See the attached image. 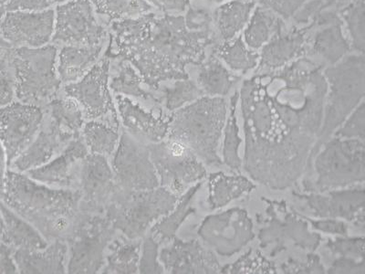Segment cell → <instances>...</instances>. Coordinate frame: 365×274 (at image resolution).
Here are the masks:
<instances>
[{
    "mask_svg": "<svg viewBox=\"0 0 365 274\" xmlns=\"http://www.w3.org/2000/svg\"><path fill=\"white\" fill-rule=\"evenodd\" d=\"M327 91L322 66L307 59L244 81V169L254 181L283 191L299 181L311 166Z\"/></svg>",
    "mask_w": 365,
    "mask_h": 274,
    "instance_id": "cell-1",
    "label": "cell"
},
{
    "mask_svg": "<svg viewBox=\"0 0 365 274\" xmlns=\"http://www.w3.org/2000/svg\"><path fill=\"white\" fill-rule=\"evenodd\" d=\"M108 57L125 59L141 74L150 89L158 91L165 81L188 79L187 66L204 61L213 44L212 31H192L185 17L154 13L112 22Z\"/></svg>",
    "mask_w": 365,
    "mask_h": 274,
    "instance_id": "cell-2",
    "label": "cell"
},
{
    "mask_svg": "<svg viewBox=\"0 0 365 274\" xmlns=\"http://www.w3.org/2000/svg\"><path fill=\"white\" fill-rule=\"evenodd\" d=\"M1 201L34 225L48 243H68L87 215L80 210L77 191L48 187L14 171H6Z\"/></svg>",
    "mask_w": 365,
    "mask_h": 274,
    "instance_id": "cell-3",
    "label": "cell"
},
{
    "mask_svg": "<svg viewBox=\"0 0 365 274\" xmlns=\"http://www.w3.org/2000/svg\"><path fill=\"white\" fill-rule=\"evenodd\" d=\"M227 101L202 96L169 114L168 138L178 140L207 165H220L221 135L227 121Z\"/></svg>",
    "mask_w": 365,
    "mask_h": 274,
    "instance_id": "cell-4",
    "label": "cell"
},
{
    "mask_svg": "<svg viewBox=\"0 0 365 274\" xmlns=\"http://www.w3.org/2000/svg\"><path fill=\"white\" fill-rule=\"evenodd\" d=\"M324 77L328 84L324 121L314 153L319 151L322 143L339 128L354 110L363 102L364 96V56L351 55L326 68Z\"/></svg>",
    "mask_w": 365,
    "mask_h": 274,
    "instance_id": "cell-5",
    "label": "cell"
},
{
    "mask_svg": "<svg viewBox=\"0 0 365 274\" xmlns=\"http://www.w3.org/2000/svg\"><path fill=\"white\" fill-rule=\"evenodd\" d=\"M58 48H16L12 63L16 98L21 103L43 107L63 89L57 71Z\"/></svg>",
    "mask_w": 365,
    "mask_h": 274,
    "instance_id": "cell-6",
    "label": "cell"
},
{
    "mask_svg": "<svg viewBox=\"0 0 365 274\" xmlns=\"http://www.w3.org/2000/svg\"><path fill=\"white\" fill-rule=\"evenodd\" d=\"M178 198V195L161 186L133 193L118 191L106 216L118 233L130 239H143L175 208Z\"/></svg>",
    "mask_w": 365,
    "mask_h": 274,
    "instance_id": "cell-7",
    "label": "cell"
},
{
    "mask_svg": "<svg viewBox=\"0 0 365 274\" xmlns=\"http://www.w3.org/2000/svg\"><path fill=\"white\" fill-rule=\"evenodd\" d=\"M364 153L363 140L340 137L330 140L316 156L317 178L314 184H305L306 191L324 193L357 183L364 184Z\"/></svg>",
    "mask_w": 365,
    "mask_h": 274,
    "instance_id": "cell-8",
    "label": "cell"
},
{
    "mask_svg": "<svg viewBox=\"0 0 365 274\" xmlns=\"http://www.w3.org/2000/svg\"><path fill=\"white\" fill-rule=\"evenodd\" d=\"M110 58L101 59L80 80L63 84L61 91L76 101L86 121H96L120 129L118 112L110 89Z\"/></svg>",
    "mask_w": 365,
    "mask_h": 274,
    "instance_id": "cell-9",
    "label": "cell"
},
{
    "mask_svg": "<svg viewBox=\"0 0 365 274\" xmlns=\"http://www.w3.org/2000/svg\"><path fill=\"white\" fill-rule=\"evenodd\" d=\"M148 148L160 186L178 197L207 175L203 162L178 140L166 137L161 142L149 145Z\"/></svg>",
    "mask_w": 365,
    "mask_h": 274,
    "instance_id": "cell-10",
    "label": "cell"
},
{
    "mask_svg": "<svg viewBox=\"0 0 365 274\" xmlns=\"http://www.w3.org/2000/svg\"><path fill=\"white\" fill-rule=\"evenodd\" d=\"M117 233L118 231L106 214H87L67 243V273H101L107 247Z\"/></svg>",
    "mask_w": 365,
    "mask_h": 274,
    "instance_id": "cell-11",
    "label": "cell"
},
{
    "mask_svg": "<svg viewBox=\"0 0 365 274\" xmlns=\"http://www.w3.org/2000/svg\"><path fill=\"white\" fill-rule=\"evenodd\" d=\"M109 160L120 192L133 193L159 187L148 145L137 141L122 130L118 146Z\"/></svg>",
    "mask_w": 365,
    "mask_h": 274,
    "instance_id": "cell-12",
    "label": "cell"
},
{
    "mask_svg": "<svg viewBox=\"0 0 365 274\" xmlns=\"http://www.w3.org/2000/svg\"><path fill=\"white\" fill-rule=\"evenodd\" d=\"M106 28L98 21L90 0H71L55 9L52 44L61 46H96L106 40Z\"/></svg>",
    "mask_w": 365,
    "mask_h": 274,
    "instance_id": "cell-13",
    "label": "cell"
},
{
    "mask_svg": "<svg viewBox=\"0 0 365 274\" xmlns=\"http://www.w3.org/2000/svg\"><path fill=\"white\" fill-rule=\"evenodd\" d=\"M76 191L83 213L104 215L115 198L117 188L109 158L88 154L81 161Z\"/></svg>",
    "mask_w": 365,
    "mask_h": 274,
    "instance_id": "cell-14",
    "label": "cell"
},
{
    "mask_svg": "<svg viewBox=\"0 0 365 274\" xmlns=\"http://www.w3.org/2000/svg\"><path fill=\"white\" fill-rule=\"evenodd\" d=\"M198 234L221 256L239 253L255 238L253 223L245 210L232 208L207 217Z\"/></svg>",
    "mask_w": 365,
    "mask_h": 274,
    "instance_id": "cell-15",
    "label": "cell"
},
{
    "mask_svg": "<svg viewBox=\"0 0 365 274\" xmlns=\"http://www.w3.org/2000/svg\"><path fill=\"white\" fill-rule=\"evenodd\" d=\"M267 215L266 226L259 233L262 248L272 247L274 251L279 253L285 249L287 244L293 243L302 249L315 250L321 243V236L309 230L304 218L289 211L282 202H272Z\"/></svg>",
    "mask_w": 365,
    "mask_h": 274,
    "instance_id": "cell-16",
    "label": "cell"
},
{
    "mask_svg": "<svg viewBox=\"0 0 365 274\" xmlns=\"http://www.w3.org/2000/svg\"><path fill=\"white\" fill-rule=\"evenodd\" d=\"M43 118V108L34 104L17 101L0 107V143L5 149L8 166L34 141Z\"/></svg>",
    "mask_w": 365,
    "mask_h": 274,
    "instance_id": "cell-17",
    "label": "cell"
},
{
    "mask_svg": "<svg viewBox=\"0 0 365 274\" xmlns=\"http://www.w3.org/2000/svg\"><path fill=\"white\" fill-rule=\"evenodd\" d=\"M55 9L43 11H6L0 32L15 48H40L53 37Z\"/></svg>",
    "mask_w": 365,
    "mask_h": 274,
    "instance_id": "cell-18",
    "label": "cell"
},
{
    "mask_svg": "<svg viewBox=\"0 0 365 274\" xmlns=\"http://www.w3.org/2000/svg\"><path fill=\"white\" fill-rule=\"evenodd\" d=\"M294 195L306 205L312 216L344 218L363 230L364 228L365 198L363 184L345 191L334 189L324 195Z\"/></svg>",
    "mask_w": 365,
    "mask_h": 274,
    "instance_id": "cell-19",
    "label": "cell"
},
{
    "mask_svg": "<svg viewBox=\"0 0 365 274\" xmlns=\"http://www.w3.org/2000/svg\"><path fill=\"white\" fill-rule=\"evenodd\" d=\"M80 136L67 131L44 113L42 125L34 141L11 163V171L26 173L40 168L60 155Z\"/></svg>",
    "mask_w": 365,
    "mask_h": 274,
    "instance_id": "cell-20",
    "label": "cell"
},
{
    "mask_svg": "<svg viewBox=\"0 0 365 274\" xmlns=\"http://www.w3.org/2000/svg\"><path fill=\"white\" fill-rule=\"evenodd\" d=\"M114 101L122 131L148 146L168 137L169 116H159L128 97L114 96Z\"/></svg>",
    "mask_w": 365,
    "mask_h": 274,
    "instance_id": "cell-21",
    "label": "cell"
},
{
    "mask_svg": "<svg viewBox=\"0 0 365 274\" xmlns=\"http://www.w3.org/2000/svg\"><path fill=\"white\" fill-rule=\"evenodd\" d=\"M159 250V262L165 272L173 274L218 273L221 267L214 254L197 240H182L177 237L166 241Z\"/></svg>",
    "mask_w": 365,
    "mask_h": 274,
    "instance_id": "cell-22",
    "label": "cell"
},
{
    "mask_svg": "<svg viewBox=\"0 0 365 274\" xmlns=\"http://www.w3.org/2000/svg\"><path fill=\"white\" fill-rule=\"evenodd\" d=\"M88 154L86 143L80 136L56 158L40 168L26 172V174L48 187L76 191L81 161Z\"/></svg>",
    "mask_w": 365,
    "mask_h": 274,
    "instance_id": "cell-23",
    "label": "cell"
},
{
    "mask_svg": "<svg viewBox=\"0 0 365 274\" xmlns=\"http://www.w3.org/2000/svg\"><path fill=\"white\" fill-rule=\"evenodd\" d=\"M109 86L113 96L128 97L159 116H169L163 108L161 97L156 96L158 91L150 89L138 71L125 59H117L114 65L110 59Z\"/></svg>",
    "mask_w": 365,
    "mask_h": 274,
    "instance_id": "cell-24",
    "label": "cell"
},
{
    "mask_svg": "<svg viewBox=\"0 0 365 274\" xmlns=\"http://www.w3.org/2000/svg\"><path fill=\"white\" fill-rule=\"evenodd\" d=\"M314 28L312 24L303 29L284 31V25L280 26L272 39L264 45L259 58L260 70H276L292 63L305 54L308 50V32Z\"/></svg>",
    "mask_w": 365,
    "mask_h": 274,
    "instance_id": "cell-25",
    "label": "cell"
},
{
    "mask_svg": "<svg viewBox=\"0 0 365 274\" xmlns=\"http://www.w3.org/2000/svg\"><path fill=\"white\" fill-rule=\"evenodd\" d=\"M13 257L19 273H67L66 241H51L43 249L15 250Z\"/></svg>",
    "mask_w": 365,
    "mask_h": 274,
    "instance_id": "cell-26",
    "label": "cell"
},
{
    "mask_svg": "<svg viewBox=\"0 0 365 274\" xmlns=\"http://www.w3.org/2000/svg\"><path fill=\"white\" fill-rule=\"evenodd\" d=\"M103 44L61 46L58 51L57 71L61 83H74L83 77L100 61Z\"/></svg>",
    "mask_w": 365,
    "mask_h": 274,
    "instance_id": "cell-27",
    "label": "cell"
},
{
    "mask_svg": "<svg viewBox=\"0 0 365 274\" xmlns=\"http://www.w3.org/2000/svg\"><path fill=\"white\" fill-rule=\"evenodd\" d=\"M3 224L2 243L14 250L43 249L48 243L34 225L0 202Z\"/></svg>",
    "mask_w": 365,
    "mask_h": 274,
    "instance_id": "cell-28",
    "label": "cell"
},
{
    "mask_svg": "<svg viewBox=\"0 0 365 274\" xmlns=\"http://www.w3.org/2000/svg\"><path fill=\"white\" fill-rule=\"evenodd\" d=\"M141 246L142 239H130L122 233H117L107 247L101 273H139Z\"/></svg>",
    "mask_w": 365,
    "mask_h": 274,
    "instance_id": "cell-29",
    "label": "cell"
},
{
    "mask_svg": "<svg viewBox=\"0 0 365 274\" xmlns=\"http://www.w3.org/2000/svg\"><path fill=\"white\" fill-rule=\"evenodd\" d=\"M200 183L192 186L179 197L175 208L166 216L162 218L149 230L150 234L160 243H165L175 237L179 228L187 218L194 213L195 196L200 188Z\"/></svg>",
    "mask_w": 365,
    "mask_h": 274,
    "instance_id": "cell-30",
    "label": "cell"
},
{
    "mask_svg": "<svg viewBox=\"0 0 365 274\" xmlns=\"http://www.w3.org/2000/svg\"><path fill=\"white\" fill-rule=\"evenodd\" d=\"M322 27L324 28L316 34L309 54H319L328 63L335 64L345 57L351 49L342 31V22L339 19Z\"/></svg>",
    "mask_w": 365,
    "mask_h": 274,
    "instance_id": "cell-31",
    "label": "cell"
},
{
    "mask_svg": "<svg viewBox=\"0 0 365 274\" xmlns=\"http://www.w3.org/2000/svg\"><path fill=\"white\" fill-rule=\"evenodd\" d=\"M210 202L212 210L222 208L237 200L241 196L249 193L255 185L242 176H227L224 173H216L210 176Z\"/></svg>",
    "mask_w": 365,
    "mask_h": 274,
    "instance_id": "cell-32",
    "label": "cell"
},
{
    "mask_svg": "<svg viewBox=\"0 0 365 274\" xmlns=\"http://www.w3.org/2000/svg\"><path fill=\"white\" fill-rule=\"evenodd\" d=\"M254 3L245 0H234L221 5L215 12L216 23L220 37L230 41L236 37L249 21Z\"/></svg>",
    "mask_w": 365,
    "mask_h": 274,
    "instance_id": "cell-33",
    "label": "cell"
},
{
    "mask_svg": "<svg viewBox=\"0 0 365 274\" xmlns=\"http://www.w3.org/2000/svg\"><path fill=\"white\" fill-rule=\"evenodd\" d=\"M200 65L197 83L200 89L210 96H227L240 80V77L228 71L217 57H211Z\"/></svg>",
    "mask_w": 365,
    "mask_h": 274,
    "instance_id": "cell-34",
    "label": "cell"
},
{
    "mask_svg": "<svg viewBox=\"0 0 365 274\" xmlns=\"http://www.w3.org/2000/svg\"><path fill=\"white\" fill-rule=\"evenodd\" d=\"M44 113L54 122L75 136H81L86 123L83 111L73 98L65 96L63 91L43 107Z\"/></svg>",
    "mask_w": 365,
    "mask_h": 274,
    "instance_id": "cell-35",
    "label": "cell"
},
{
    "mask_svg": "<svg viewBox=\"0 0 365 274\" xmlns=\"http://www.w3.org/2000/svg\"><path fill=\"white\" fill-rule=\"evenodd\" d=\"M81 136L89 154L110 158L118 146L120 129L96 121H86L81 130Z\"/></svg>",
    "mask_w": 365,
    "mask_h": 274,
    "instance_id": "cell-36",
    "label": "cell"
},
{
    "mask_svg": "<svg viewBox=\"0 0 365 274\" xmlns=\"http://www.w3.org/2000/svg\"><path fill=\"white\" fill-rule=\"evenodd\" d=\"M282 24V21L276 17L274 12L264 6H259L251 17L244 34L247 45L253 50L262 48Z\"/></svg>",
    "mask_w": 365,
    "mask_h": 274,
    "instance_id": "cell-37",
    "label": "cell"
},
{
    "mask_svg": "<svg viewBox=\"0 0 365 274\" xmlns=\"http://www.w3.org/2000/svg\"><path fill=\"white\" fill-rule=\"evenodd\" d=\"M90 2L96 14L112 22L140 17L154 9L146 0H90Z\"/></svg>",
    "mask_w": 365,
    "mask_h": 274,
    "instance_id": "cell-38",
    "label": "cell"
},
{
    "mask_svg": "<svg viewBox=\"0 0 365 274\" xmlns=\"http://www.w3.org/2000/svg\"><path fill=\"white\" fill-rule=\"evenodd\" d=\"M214 54L222 59L234 71L243 73L255 68L259 60V55L250 50L241 37L231 39L224 44L217 46Z\"/></svg>",
    "mask_w": 365,
    "mask_h": 274,
    "instance_id": "cell-39",
    "label": "cell"
},
{
    "mask_svg": "<svg viewBox=\"0 0 365 274\" xmlns=\"http://www.w3.org/2000/svg\"><path fill=\"white\" fill-rule=\"evenodd\" d=\"M204 91L188 79L173 81L162 90L161 100L166 111L173 113L203 96Z\"/></svg>",
    "mask_w": 365,
    "mask_h": 274,
    "instance_id": "cell-40",
    "label": "cell"
},
{
    "mask_svg": "<svg viewBox=\"0 0 365 274\" xmlns=\"http://www.w3.org/2000/svg\"><path fill=\"white\" fill-rule=\"evenodd\" d=\"M239 102V93L235 94L231 101L230 117L227 121L226 133H225V142L223 156L225 163L234 171H239L241 166L240 156V146L241 138L240 137L239 126L236 117L237 104Z\"/></svg>",
    "mask_w": 365,
    "mask_h": 274,
    "instance_id": "cell-41",
    "label": "cell"
},
{
    "mask_svg": "<svg viewBox=\"0 0 365 274\" xmlns=\"http://www.w3.org/2000/svg\"><path fill=\"white\" fill-rule=\"evenodd\" d=\"M346 22L351 44L355 50L364 54L365 47V6L364 0H354L341 9Z\"/></svg>",
    "mask_w": 365,
    "mask_h": 274,
    "instance_id": "cell-42",
    "label": "cell"
},
{
    "mask_svg": "<svg viewBox=\"0 0 365 274\" xmlns=\"http://www.w3.org/2000/svg\"><path fill=\"white\" fill-rule=\"evenodd\" d=\"M223 273H276L274 263L259 253L250 250L236 263L221 269Z\"/></svg>",
    "mask_w": 365,
    "mask_h": 274,
    "instance_id": "cell-43",
    "label": "cell"
},
{
    "mask_svg": "<svg viewBox=\"0 0 365 274\" xmlns=\"http://www.w3.org/2000/svg\"><path fill=\"white\" fill-rule=\"evenodd\" d=\"M161 243L151 234L148 233L142 239L140 253L139 273H164L165 270L159 262V250Z\"/></svg>",
    "mask_w": 365,
    "mask_h": 274,
    "instance_id": "cell-44",
    "label": "cell"
},
{
    "mask_svg": "<svg viewBox=\"0 0 365 274\" xmlns=\"http://www.w3.org/2000/svg\"><path fill=\"white\" fill-rule=\"evenodd\" d=\"M365 135V109L364 102H361L359 106L354 110L345 120L344 123L339 127L337 132L335 133V137L340 138H355L364 140Z\"/></svg>",
    "mask_w": 365,
    "mask_h": 274,
    "instance_id": "cell-45",
    "label": "cell"
},
{
    "mask_svg": "<svg viewBox=\"0 0 365 274\" xmlns=\"http://www.w3.org/2000/svg\"><path fill=\"white\" fill-rule=\"evenodd\" d=\"M327 246L332 253L339 254L341 257L354 258L357 260L364 259V238L330 240L328 241Z\"/></svg>",
    "mask_w": 365,
    "mask_h": 274,
    "instance_id": "cell-46",
    "label": "cell"
},
{
    "mask_svg": "<svg viewBox=\"0 0 365 274\" xmlns=\"http://www.w3.org/2000/svg\"><path fill=\"white\" fill-rule=\"evenodd\" d=\"M282 269L284 273H324L321 259L315 254H309L304 260H289L282 264Z\"/></svg>",
    "mask_w": 365,
    "mask_h": 274,
    "instance_id": "cell-47",
    "label": "cell"
},
{
    "mask_svg": "<svg viewBox=\"0 0 365 274\" xmlns=\"http://www.w3.org/2000/svg\"><path fill=\"white\" fill-rule=\"evenodd\" d=\"M309 0H260L264 8L285 19L292 17Z\"/></svg>",
    "mask_w": 365,
    "mask_h": 274,
    "instance_id": "cell-48",
    "label": "cell"
},
{
    "mask_svg": "<svg viewBox=\"0 0 365 274\" xmlns=\"http://www.w3.org/2000/svg\"><path fill=\"white\" fill-rule=\"evenodd\" d=\"M51 0H9L5 5L6 11L38 12L52 8Z\"/></svg>",
    "mask_w": 365,
    "mask_h": 274,
    "instance_id": "cell-49",
    "label": "cell"
},
{
    "mask_svg": "<svg viewBox=\"0 0 365 274\" xmlns=\"http://www.w3.org/2000/svg\"><path fill=\"white\" fill-rule=\"evenodd\" d=\"M329 273H364L365 263L364 260L354 259L350 257H340L335 260L331 268L328 270Z\"/></svg>",
    "mask_w": 365,
    "mask_h": 274,
    "instance_id": "cell-50",
    "label": "cell"
},
{
    "mask_svg": "<svg viewBox=\"0 0 365 274\" xmlns=\"http://www.w3.org/2000/svg\"><path fill=\"white\" fill-rule=\"evenodd\" d=\"M15 80L11 71H0V107L14 102Z\"/></svg>",
    "mask_w": 365,
    "mask_h": 274,
    "instance_id": "cell-51",
    "label": "cell"
},
{
    "mask_svg": "<svg viewBox=\"0 0 365 274\" xmlns=\"http://www.w3.org/2000/svg\"><path fill=\"white\" fill-rule=\"evenodd\" d=\"M153 8L158 9L168 15L184 12L189 6V0H146Z\"/></svg>",
    "mask_w": 365,
    "mask_h": 274,
    "instance_id": "cell-52",
    "label": "cell"
},
{
    "mask_svg": "<svg viewBox=\"0 0 365 274\" xmlns=\"http://www.w3.org/2000/svg\"><path fill=\"white\" fill-rule=\"evenodd\" d=\"M312 223L316 230L322 233L347 235L348 226L342 221L334 220V218H326V220H312L311 218H305Z\"/></svg>",
    "mask_w": 365,
    "mask_h": 274,
    "instance_id": "cell-53",
    "label": "cell"
},
{
    "mask_svg": "<svg viewBox=\"0 0 365 274\" xmlns=\"http://www.w3.org/2000/svg\"><path fill=\"white\" fill-rule=\"evenodd\" d=\"M14 249L4 243H0V273H17L18 268L16 265Z\"/></svg>",
    "mask_w": 365,
    "mask_h": 274,
    "instance_id": "cell-54",
    "label": "cell"
},
{
    "mask_svg": "<svg viewBox=\"0 0 365 274\" xmlns=\"http://www.w3.org/2000/svg\"><path fill=\"white\" fill-rule=\"evenodd\" d=\"M16 48L0 32V71H11Z\"/></svg>",
    "mask_w": 365,
    "mask_h": 274,
    "instance_id": "cell-55",
    "label": "cell"
},
{
    "mask_svg": "<svg viewBox=\"0 0 365 274\" xmlns=\"http://www.w3.org/2000/svg\"><path fill=\"white\" fill-rule=\"evenodd\" d=\"M6 166H8V159H6V151L2 143H0V200H1L3 187H4Z\"/></svg>",
    "mask_w": 365,
    "mask_h": 274,
    "instance_id": "cell-56",
    "label": "cell"
},
{
    "mask_svg": "<svg viewBox=\"0 0 365 274\" xmlns=\"http://www.w3.org/2000/svg\"><path fill=\"white\" fill-rule=\"evenodd\" d=\"M354 1V0H328L327 3H324V8L327 9L329 6H334V8L344 9L345 6L350 4V3Z\"/></svg>",
    "mask_w": 365,
    "mask_h": 274,
    "instance_id": "cell-57",
    "label": "cell"
},
{
    "mask_svg": "<svg viewBox=\"0 0 365 274\" xmlns=\"http://www.w3.org/2000/svg\"><path fill=\"white\" fill-rule=\"evenodd\" d=\"M3 230H4V224H3L1 210H0V243H2Z\"/></svg>",
    "mask_w": 365,
    "mask_h": 274,
    "instance_id": "cell-58",
    "label": "cell"
},
{
    "mask_svg": "<svg viewBox=\"0 0 365 274\" xmlns=\"http://www.w3.org/2000/svg\"><path fill=\"white\" fill-rule=\"evenodd\" d=\"M5 13V6L0 4V22H1L3 17H4Z\"/></svg>",
    "mask_w": 365,
    "mask_h": 274,
    "instance_id": "cell-59",
    "label": "cell"
},
{
    "mask_svg": "<svg viewBox=\"0 0 365 274\" xmlns=\"http://www.w3.org/2000/svg\"><path fill=\"white\" fill-rule=\"evenodd\" d=\"M52 2H53V4H61V3H65L68 1H71V0H51Z\"/></svg>",
    "mask_w": 365,
    "mask_h": 274,
    "instance_id": "cell-60",
    "label": "cell"
},
{
    "mask_svg": "<svg viewBox=\"0 0 365 274\" xmlns=\"http://www.w3.org/2000/svg\"><path fill=\"white\" fill-rule=\"evenodd\" d=\"M9 1V0H0V4L5 6L6 3H8Z\"/></svg>",
    "mask_w": 365,
    "mask_h": 274,
    "instance_id": "cell-61",
    "label": "cell"
},
{
    "mask_svg": "<svg viewBox=\"0 0 365 274\" xmlns=\"http://www.w3.org/2000/svg\"><path fill=\"white\" fill-rule=\"evenodd\" d=\"M207 1L213 2V3H221L223 2L224 0H207Z\"/></svg>",
    "mask_w": 365,
    "mask_h": 274,
    "instance_id": "cell-62",
    "label": "cell"
},
{
    "mask_svg": "<svg viewBox=\"0 0 365 274\" xmlns=\"http://www.w3.org/2000/svg\"><path fill=\"white\" fill-rule=\"evenodd\" d=\"M0 201H1V200H0Z\"/></svg>",
    "mask_w": 365,
    "mask_h": 274,
    "instance_id": "cell-63",
    "label": "cell"
}]
</instances>
